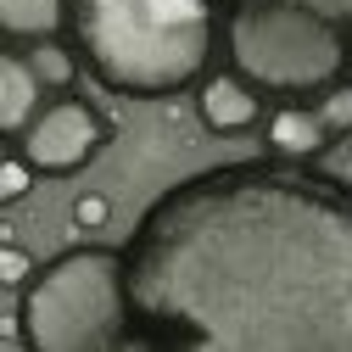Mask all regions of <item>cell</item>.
<instances>
[{"mask_svg": "<svg viewBox=\"0 0 352 352\" xmlns=\"http://www.w3.org/2000/svg\"><path fill=\"white\" fill-rule=\"evenodd\" d=\"M129 352H352V185L285 157L218 162L123 241Z\"/></svg>", "mask_w": 352, "mask_h": 352, "instance_id": "6da1fadb", "label": "cell"}, {"mask_svg": "<svg viewBox=\"0 0 352 352\" xmlns=\"http://www.w3.org/2000/svg\"><path fill=\"white\" fill-rule=\"evenodd\" d=\"M67 39L107 96L173 101L212 73L218 0H73Z\"/></svg>", "mask_w": 352, "mask_h": 352, "instance_id": "7a4b0ae2", "label": "cell"}, {"mask_svg": "<svg viewBox=\"0 0 352 352\" xmlns=\"http://www.w3.org/2000/svg\"><path fill=\"white\" fill-rule=\"evenodd\" d=\"M135 302H129L123 246L78 241L34 269L17 291V319H6V341L28 352H129Z\"/></svg>", "mask_w": 352, "mask_h": 352, "instance_id": "3957f363", "label": "cell"}, {"mask_svg": "<svg viewBox=\"0 0 352 352\" xmlns=\"http://www.w3.org/2000/svg\"><path fill=\"white\" fill-rule=\"evenodd\" d=\"M224 17V56L257 84L269 101H319L330 84L352 78V39L346 23L291 6V0H230Z\"/></svg>", "mask_w": 352, "mask_h": 352, "instance_id": "277c9868", "label": "cell"}, {"mask_svg": "<svg viewBox=\"0 0 352 352\" xmlns=\"http://www.w3.org/2000/svg\"><path fill=\"white\" fill-rule=\"evenodd\" d=\"M112 140H118V123L96 101H84L78 90H62L56 101H45V112H39L23 129V140H12V146L39 168V179H73V173H84Z\"/></svg>", "mask_w": 352, "mask_h": 352, "instance_id": "5b68a950", "label": "cell"}, {"mask_svg": "<svg viewBox=\"0 0 352 352\" xmlns=\"http://www.w3.org/2000/svg\"><path fill=\"white\" fill-rule=\"evenodd\" d=\"M196 118H201L207 135L235 140V135L263 129V118H269V96H263L257 84H246L235 67H212L196 84Z\"/></svg>", "mask_w": 352, "mask_h": 352, "instance_id": "8992f818", "label": "cell"}, {"mask_svg": "<svg viewBox=\"0 0 352 352\" xmlns=\"http://www.w3.org/2000/svg\"><path fill=\"white\" fill-rule=\"evenodd\" d=\"M263 146H269V157H285V162H319L341 140L330 135L319 101H274L263 118Z\"/></svg>", "mask_w": 352, "mask_h": 352, "instance_id": "52a82bcc", "label": "cell"}, {"mask_svg": "<svg viewBox=\"0 0 352 352\" xmlns=\"http://www.w3.org/2000/svg\"><path fill=\"white\" fill-rule=\"evenodd\" d=\"M45 112V78L34 73V62L6 45V56H0V135L6 140H23V129Z\"/></svg>", "mask_w": 352, "mask_h": 352, "instance_id": "ba28073f", "label": "cell"}, {"mask_svg": "<svg viewBox=\"0 0 352 352\" xmlns=\"http://www.w3.org/2000/svg\"><path fill=\"white\" fill-rule=\"evenodd\" d=\"M67 17H73V0H0V34H6V45L62 39Z\"/></svg>", "mask_w": 352, "mask_h": 352, "instance_id": "9c48e42d", "label": "cell"}, {"mask_svg": "<svg viewBox=\"0 0 352 352\" xmlns=\"http://www.w3.org/2000/svg\"><path fill=\"white\" fill-rule=\"evenodd\" d=\"M28 62H34L39 78H45L51 96L73 90V84H78V67H84V56L73 51V39H39V45H28Z\"/></svg>", "mask_w": 352, "mask_h": 352, "instance_id": "30bf717a", "label": "cell"}, {"mask_svg": "<svg viewBox=\"0 0 352 352\" xmlns=\"http://www.w3.org/2000/svg\"><path fill=\"white\" fill-rule=\"evenodd\" d=\"M34 179H39V168H34V162L12 146V151H6V162H0V201H6V207H17V201L34 190Z\"/></svg>", "mask_w": 352, "mask_h": 352, "instance_id": "8fae6325", "label": "cell"}, {"mask_svg": "<svg viewBox=\"0 0 352 352\" xmlns=\"http://www.w3.org/2000/svg\"><path fill=\"white\" fill-rule=\"evenodd\" d=\"M319 112H324V123H330L336 140H352V78L330 84V90L319 96Z\"/></svg>", "mask_w": 352, "mask_h": 352, "instance_id": "7c38bea8", "label": "cell"}, {"mask_svg": "<svg viewBox=\"0 0 352 352\" xmlns=\"http://www.w3.org/2000/svg\"><path fill=\"white\" fill-rule=\"evenodd\" d=\"M73 230H84V235H96V230H107L112 224V196H101V190H78V201H73Z\"/></svg>", "mask_w": 352, "mask_h": 352, "instance_id": "4fadbf2b", "label": "cell"}, {"mask_svg": "<svg viewBox=\"0 0 352 352\" xmlns=\"http://www.w3.org/2000/svg\"><path fill=\"white\" fill-rule=\"evenodd\" d=\"M34 269H39V263L28 257V246H17V241L0 246V285H6V291H23L34 280Z\"/></svg>", "mask_w": 352, "mask_h": 352, "instance_id": "5bb4252c", "label": "cell"}, {"mask_svg": "<svg viewBox=\"0 0 352 352\" xmlns=\"http://www.w3.org/2000/svg\"><path fill=\"white\" fill-rule=\"evenodd\" d=\"M218 6H230V0H218ZM291 6H314V12H324V17H336V23L352 17V0H291Z\"/></svg>", "mask_w": 352, "mask_h": 352, "instance_id": "9a60e30c", "label": "cell"}, {"mask_svg": "<svg viewBox=\"0 0 352 352\" xmlns=\"http://www.w3.org/2000/svg\"><path fill=\"white\" fill-rule=\"evenodd\" d=\"M346 39H352V17H346Z\"/></svg>", "mask_w": 352, "mask_h": 352, "instance_id": "2e32d148", "label": "cell"}]
</instances>
